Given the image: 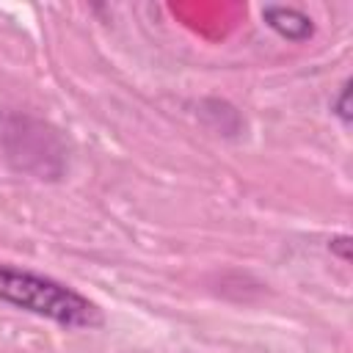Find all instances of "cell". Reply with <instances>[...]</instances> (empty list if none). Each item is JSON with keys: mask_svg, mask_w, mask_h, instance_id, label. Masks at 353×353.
Here are the masks:
<instances>
[{"mask_svg": "<svg viewBox=\"0 0 353 353\" xmlns=\"http://www.w3.org/2000/svg\"><path fill=\"white\" fill-rule=\"evenodd\" d=\"M334 113L342 119V124L350 121V113H347V83L339 88V97H336V102H334Z\"/></svg>", "mask_w": 353, "mask_h": 353, "instance_id": "obj_3", "label": "cell"}, {"mask_svg": "<svg viewBox=\"0 0 353 353\" xmlns=\"http://www.w3.org/2000/svg\"><path fill=\"white\" fill-rule=\"evenodd\" d=\"M328 248H331V251H339V256L347 262V256H350V237H347V234H342V237H334Z\"/></svg>", "mask_w": 353, "mask_h": 353, "instance_id": "obj_4", "label": "cell"}, {"mask_svg": "<svg viewBox=\"0 0 353 353\" xmlns=\"http://www.w3.org/2000/svg\"><path fill=\"white\" fill-rule=\"evenodd\" d=\"M262 19L270 30H276L281 39L287 41H306L314 33L312 17H306L298 8H287V6H265L262 8Z\"/></svg>", "mask_w": 353, "mask_h": 353, "instance_id": "obj_2", "label": "cell"}, {"mask_svg": "<svg viewBox=\"0 0 353 353\" xmlns=\"http://www.w3.org/2000/svg\"><path fill=\"white\" fill-rule=\"evenodd\" d=\"M0 303L47 317L63 328H94L102 323L99 306L69 284L6 262H0Z\"/></svg>", "mask_w": 353, "mask_h": 353, "instance_id": "obj_1", "label": "cell"}]
</instances>
